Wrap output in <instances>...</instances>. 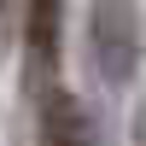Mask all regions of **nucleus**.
<instances>
[{
  "instance_id": "20e7f679",
  "label": "nucleus",
  "mask_w": 146,
  "mask_h": 146,
  "mask_svg": "<svg viewBox=\"0 0 146 146\" xmlns=\"http://www.w3.org/2000/svg\"><path fill=\"white\" fill-rule=\"evenodd\" d=\"M135 146H146V105L135 111Z\"/></svg>"
},
{
  "instance_id": "7ed1b4c3",
  "label": "nucleus",
  "mask_w": 146,
  "mask_h": 146,
  "mask_svg": "<svg viewBox=\"0 0 146 146\" xmlns=\"http://www.w3.org/2000/svg\"><path fill=\"white\" fill-rule=\"evenodd\" d=\"M58 35H64V0H23V41L35 70L58 64Z\"/></svg>"
},
{
  "instance_id": "f257e3e1",
  "label": "nucleus",
  "mask_w": 146,
  "mask_h": 146,
  "mask_svg": "<svg viewBox=\"0 0 146 146\" xmlns=\"http://www.w3.org/2000/svg\"><path fill=\"white\" fill-rule=\"evenodd\" d=\"M88 47H94V70L105 82H129L140 64V18L135 0H94L88 18Z\"/></svg>"
},
{
  "instance_id": "f03ea898",
  "label": "nucleus",
  "mask_w": 146,
  "mask_h": 146,
  "mask_svg": "<svg viewBox=\"0 0 146 146\" xmlns=\"http://www.w3.org/2000/svg\"><path fill=\"white\" fill-rule=\"evenodd\" d=\"M35 140H41V146H100L88 105H82L70 88H47V100H41V129H35Z\"/></svg>"
}]
</instances>
